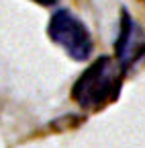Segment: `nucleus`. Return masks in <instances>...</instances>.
<instances>
[{
	"mask_svg": "<svg viewBox=\"0 0 145 148\" xmlns=\"http://www.w3.org/2000/svg\"><path fill=\"white\" fill-rule=\"evenodd\" d=\"M115 84H117V66L108 58H102L80 78L76 95L82 105L88 103L98 105L113 92Z\"/></svg>",
	"mask_w": 145,
	"mask_h": 148,
	"instance_id": "f03ea898",
	"label": "nucleus"
},
{
	"mask_svg": "<svg viewBox=\"0 0 145 148\" xmlns=\"http://www.w3.org/2000/svg\"><path fill=\"white\" fill-rule=\"evenodd\" d=\"M49 37L74 60H86L92 51V37L86 25L69 10H59L49 21Z\"/></svg>",
	"mask_w": 145,
	"mask_h": 148,
	"instance_id": "f257e3e1",
	"label": "nucleus"
}]
</instances>
